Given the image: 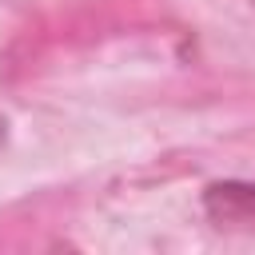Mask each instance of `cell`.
I'll return each mask as SVG.
<instances>
[{
    "label": "cell",
    "mask_w": 255,
    "mask_h": 255,
    "mask_svg": "<svg viewBox=\"0 0 255 255\" xmlns=\"http://www.w3.org/2000/svg\"><path fill=\"white\" fill-rule=\"evenodd\" d=\"M203 211L215 227L223 231H243V235H255V183H243V179H219V183H207L203 191Z\"/></svg>",
    "instance_id": "cell-1"
}]
</instances>
